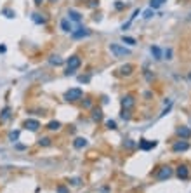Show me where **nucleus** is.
I'll use <instances>...</instances> for the list:
<instances>
[{
    "label": "nucleus",
    "mask_w": 191,
    "mask_h": 193,
    "mask_svg": "<svg viewBox=\"0 0 191 193\" xmlns=\"http://www.w3.org/2000/svg\"><path fill=\"white\" fill-rule=\"evenodd\" d=\"M80 64H82V59L78 56H71L66 63V75H71V73H75L77 70L80 68Z\"/></svg>",
    "instance_id": "f257e3e1"
},
{
    "label": "nucleus",
    "mask_w": 191,
    "mask_h": 193,
    "mask_svg": "<svg viewBox=\"0 0 191 193\" xmlns=\"http://www.w3.org/2000/svg\"><path fill=\"white\" fill-rule=\"evenodd\" d=\"M82 96H83L82 89L75 87V89H70V91H66V94H64V99H66V101H70V103H75V101H80V99H82Z\"/></svg>",
    "instance_id": "f03ea898"
},
{
    "label": "nucleus",
    "mask_w": 191,
    "mask_h": 193,
    "mask_svg": "<svg viewBox=\"0 0 191 193\" xmlns=\"http://www.w3.org/2000/svg\"><path fill=\"white\" fill-rule=\"evenodd\" d=\"M109 51H111V54L116 57H124V56H129V54H130V51L122 47L120 44H111V46H109Z\"/></svg>",
    "instance_id": "7ed1b4c3"
},
{
    "label": "nucleus",
    "mask_w": 191,
    "mask_h": 193,
    "mask_svg": "<svg viewBox=\"0 0 191 193\" xmlns=\"http://www.w3.org/2000/svg\"><path fill=\"white\" fill-rule=\"evenodd\" d=\"M172 174H174L172 167H170V165H163V167H160V169H158V172H157V179L163 181V179H169Z\"/></svg>",
    "instance_id": "20e7f679"
},
{
    "label": "nucleus",
    "mask_w": 191,
    "mask_h": 193,
    "mask_svg": "<svg viewBox=\"0 0 191 193\" xmlns=\"http://www.w3.org/2000/svg\"><path fill=\"white\" fill-rule=\"evenodd\" d=\"M134 105H135V98L132 94H127L122 98V108H124V110H132Z\"/></svg>",
    "instance_id": "39448f33"
},
{
    "label": "nucleus",
    "mask_w": 191,
    "mask_h": 193,
    "mask_svg": "<svg viewBox=\"0 0 191 193\" xmlns=\"http://www.w3.org/2000/svg\"><path fill=\"white\" fill-rule=\"evenodd\" d=\"M177 178L179 179H188L189 178V167H188L186 164H181V165L177 167Z\"/></svg>",
    "instance_id": "423d86ee"
},
{
    "label": "nucleus",
    "mask_w": 191,
    "mask_h": 193,
    "mask_svg": "<svg viewBox=\"0 0 191 193\" xmlns=\"http://www.w3.org/2000/svg\"><path fill=\"white\" fill-rule=\"evenodd\" d=\"M172 150H174V152H186V150H189V143L184 141V139H181V141H177V143L172 146Z\"/></svg>",
    "instance_id": "0eeeda50"
},
{
    "label": "nucleus",
    "mask_w": 191,
    "mask_h": 193,
    "mask_svg": "<svg viewBox=\"0 0 191 193\" xmlns=\"http://www.w3.org/2000/svg\"><path fill=\"white\" fill-rule=\"evenodd\" d=\"M24 127L35 132V131H38V127H40V122H38V120H33V118H28V120L24 122Z\"/></svg>",
    "instance_id": "6e6552de"
},
{
    "label": "nucleus",
    "mask_w": 191,
    "mask_h": 193,
    "mask_svg": "<svg viewBox=\"0 0 191 193\" xmlns=\"http://www.w3.org/2000/svg\"><path fill=\"white\" fill-rule=\"evenodd\" d=\"M87 35H90V30H87V28H78L77 31H71L73 38H82V37H87Z\"/></svg>",
    "instance_id": "1a4fd4ad"
},
{
    "label": "nucleus",
    "mask_w": 191,
    "mask_h": 193,
    "mask_svg": "<svg viewBox=\"0 0 191 193\" xmlns=\"http://www.w3.org/2000/svg\"><path fill=\"white\" fill-rule=\"evenodd\" d=\"M177 136L183 137V139H188V137H191V129L189 127H179L177 129Z\"/></svg>",
    "instance_id": "9d476101"
},
{
    "label": "nucleus",
    "mask_w": 191,
    "mask_h": 193,
    "mask_svg": "<svg viewBox=\"0 0 191 193\" xmlns=\"http://www.w3.org/2000/svg\"><path fill=\"white\" fill-rule=\"evenodd\" d=\"M157 146V141H148V139H142L141 143H139V148L141 150H151V148Z\"/></svg>",
    "instance_id": "9b49d317"
},
{
    "label": "nucleus",
    "mask_w": 191,
    "mask_h": 193,
    "mask_svg": "<svg viewBox=\"0 0 191 193\" xmlns=\"http://www.w3.org/2000/svg\"><path fill=\"white\" fill-rule=\"evenodd\" d=\"M73 146H75L77 150H82V148L87 146V139L85 137H77V139L73 141Z\"/></svg>",
    "instance_id": "f8f14e48"
},
{
    "label": "nucleus",
    "mask_w": 191,
    "mask_h": 193,
    "mask_svg": "<svg viewBox=\"0 0 191 193\" xmlns=\"http://www.w3.org/2000/svg\"><path fill=\"white\" fill-rule=\"evenodd\" d=\"M134 72V64H124L120 68V75H130Z\"/></svg>",
    "instance_id": "ddd939ff"
},
{
    "label": "nucleus",
    "mask_w": 191,
    "mask_h": 193,
    "mask_svg": "<svg viewBox=\"0 0 191 193\" xmlns=\"http://www.w3.org/2000/svg\"><path fill=\"white\" fill-rule=\"evenodd\" d=\"M11 118V108L9 106H5L4 110H2V115H0V122H5Z\"/></svg>",
    "instance_id": "4468645a"
},
{
    "label": "nucleus",
    "mask_w": 191,
    "mask_h": 193,
    "mask_svg": "<svg viewBox=\"0 0 191 193\" xmlns=\"http://www.w3.org/2000/svg\"><path fill=\"white\" fill-rule=\"evenodd\" d=\"M68 16H70V21H75V23H78L80 19H82L80 12H77V11H70V12H68Z\"/></svg>",
    "instance_id": "2eb2a0df"
},
{
    "label": "nucleus",
    "mask_w": 191,
    "mask_h": 193,
    "mask_svg": "<svg viewBox=\"0 0 191 193\" xmlns=\"http://www.w3.org/2000/svg\"><path fill=\"white\" fill-rule=\"evenodd\" d=\"M101 118H103V111H101V108H94V110H92V120L99 122Z\"/></svg>",
    "instance_id": "dca6fc26"
},
{
    "label": "nucleus",
    "mask_w": 191,
    "mask_h": 193,
    "mask_svg": "<svg viewBox=\"0 0 191 193\" xmlns=\"http://www.w3.org/2000/svg\"><path fill=\"white\" fill-rule=\"evenodd\" d=\"M151 54L155 56V59H162V51H160V47L151 46Z\"/></svg>",
    "instance_id": "f3484780"
},
{
    "label": "nucleus",
    "mask_w": 191,
    "mask_h": 193,
    "mask_svg": "<svg viewBox=\"0 0 191 193\" xmlns=\"http://www.w3.org/2000/svg\"><path fill=\"white\" fill-rule=\"evenodd\" d=\"M59 127H61V124L57 120L49 122V125H47V129H49V131H59Z\"/></svg>",
    "instance_id": "a211bd4d"
},
{
    "label": "nucleus",
    "mask_w": 191,
    "mask_h": 193,
    "mask_svg": "<svg viewBox=\"0 0 191 193\" xmlns=\"http://www.w3.org/2000/svg\"><path fill=\"white\" fill-rule=\"evenodd\" d=\"M61 28H63L64 31H71V23L68 19H63V21H61Z\"/></svg>",
    "instance_id": "6ab92c4d"
},
{
    "label": "nucleus",
    "mask_w": 191,
    "mask_h": 193,
    "mask_svg": "<svg viewBox=\"0 0 191 193\" xmlns=\"http://www.w3.org/2000/svg\"><path fill=\"white\" fill-rule=\"evenodd\" d=\"M163 2H167V0H151L150 5H151V9H158L162 4H163Z\"/></svg>",
    "instance_id": "aec40b11"
},
{
    "label": "nucleus",
    "mask_w": 191,
    "mask_h": 193,
    "mask_svg": "<svg viewBox=\"0 0 191 193\" xmlns=\"http://www.w3.org/2000/svg\"><path fill=\"white\" fill-rule=\"evenodd\" d=\"M122 40H124V44H129V46H135V38H132V37H124Z\"/></svg>",
    "instance_id": "412c9836"
},
{
    "label": "nucleus",
    "mask_w": 191,
    "mask_h": 193,
    "mask_svg": "<svg viewBox=\"0 0 191 193\" xmlns=\"http://www.w3.org/2000/svg\"><path fill=\"white\" fill-rule=\"evenodd\" d=\"M61 63H63V59H61L59 56H52V57H50V64H56V66H57V64H61Z\"/></svg>",
    "instance_id": "4be33fe9"
},
{
    "label": "nucleus",
    "mask_w": 191,
    "mask_h": 193,
    "mask_svg": "<svg viewBox=\"0 0 191 193\" xmlns=\"http://www.w3.org/2000/svg\"><path fill=\"white\" fill-rule=\"evenodd\" d=\"M38 143H40V146H49L50 139H49V137H42V139H38Z\"/></svg>",
    "instance_id": "5701e85b"
},
{
    "label": "nucleus",
    "mask_w": 191,
    "mask_h": 193,
    "mask_svg": "<svg viewBox=\"0 0 191 193\" xmlns=\"http://www.w3.org/2000/svg\"><path fill=\"white\" fill-rule=\"evenodd\" d=\"M33 21L35 23H45V18H40V14H33Z\"/></svg>",
    "instance_id": "b1692460"
},
{
    "label": "nucleus",
    "mask_w": 191,
    "mask_h": 193,
    "mask_svg": "<svg viewBox=\"0 0 191 193\" xmlns=\"http://www.w3.org/2000/svg\"><path fill=\"white\" fill-rule=\"evenodd\" d=\"M18 137H19V132H18V131H14V132L9 134V139H11L12 143H14V141H18Z\"/></svg>",
    "instance_id": "393cba45"
},
{
    "label": "nucleus",
    "mask_w": 191,
    "mask_h": 193,
    "mask_svg": "<svg viewBox=\"0 0 191 193\" xmlns=\"http://www.w3.org/2000/svg\"><path fill=\"white\" fill-rule=\"evenodd\" d=\"M106 127H108V129H111V131H113V129H116L115 120H108V122H106Z\"/></svg>",
    "instance_id": "a878e982"
},
{
    "label": "nucleus",
    "mask_w": 191,
    "mask_h": 193,
    "mask_svg": "<svg viewBox=\"0 0 191 193\" xmlns=\"http://www.w3.org/2000/svg\"><path fill=\"white\" fill-rule=\"evenodd\" d=\"M153 14H155V12H153V9H148V11L144 12V18H146V19H150V18H151V16H153Z\"/></svg>",
    "instance_id": "bb28decb"
},
{
    "label": "nucleus",
    "mask_w": 191,
    "mask_h": 193,
    "mask_svg": "<svg viewBox=\"0 0 191 193\" xmlns=\"http://www.w3.org/2000/svg\"><path fill=\"white\" fill-rule=\"evenodd\" d=\"M99 5V0H89V7H96Z\"/></svg>",
    "instance_id": "cd10ccee"
},
{
    "label": "nucleus",
    "mask_w": 191,
    "mask_h": 193,
    "mask_svg": "<svg viewBox=\"0 0 191 193\" xmlns=\"http://www.w3.org/2000/svg\"><path fill=\"white\" fill-rule=\"evenodd\" d=\"M129 111H130V110H124V111H122V118H127V120H129V118H130Z\"/></svg>",
    "instance_id": "c85d7f7f"
},
{
    "label": "nucleus",
    "mask_w": 191,
    "mask_h": 193,
    "mask_svg": "<svg viewBox=\"0 0 191 193\" xmlns=\"http://www.w3.org/2000/svg\"><path fill=\"white\" fill-rule=\"evenodd\" d=\"M4 14L7 16V18H14V12H12V11H9V9H5V11H4Z\"/></svg>",
    "instance_id": "c756f323"
},
{
    "label": "nucleus",
    "mask_w": 191,
    "mask_h": 193,
    "mask_svg": "<svg viewBox=\"0 0 191 193\" xmlns=\"http://www.w3.org/2000/svg\"><path fill=\"white\" fill-rule=\"evenodd\" d=\"M57 193H68V190L64 188V186H59V188H57Z\"/></svg>",
    "instance_id": "7c9ffc66"
},
{
    "label": "nucleus",
    "mask_w": 191,
    "mask_h": 193,
    "mask_svg": "<svg viewBox=\"0 0 191 193\" xmlns=\"http://www.w3.org/2000/svg\"><path fill=\"white\" fill-rule=\"evenodd\" d=\"M165 56H167V59H172V51H167V52H165Z\"/></svg>",
    "instance_id": "2f4dec72"
},
{
    "label": "nucleus",
    "mask_w": 191,
    "mask_h": 193,
    "mask_svg": "<svg viewBox=\"0 0 191 193\" xmlns=\"http://www.w3.org/2000/svg\"><path fill=\"white\" fill-rule=\"evenodd\" d=\"M71 183H73L75 186H78V185H80V179H78V178H75V179H71Z\"/></svg>",
    "instance_id": "473e14b6"
},
{
    "label": "nucleus",
    "mask_w": 191,
    "mask_h": 193,
    "mask_svg": "<svg viewBox=\"0 0 191 193\" xmlns=\"http://www.w3.org/2000/svg\"><path fill=\"white\" fill-rule=\"evenodd\" d=\"M90 105H92V103H90V99H87V101L83 103V106H85V108H90Z\"/></svg>",
    "instance_id": "72a5a7b5"
},
{
    "label": "nucleus",
    "mask_w": 191,
    "mask_h": 193,
    "mask_svg": "<svg viewBox=\"0 0 191 193\" xmlns=\"http://www.w3.org/2000/svg\"><path fill=\"white\" fill-rule=\"evenodd\" d=\"M80 82H89V77H80Z\"/></svg>",
    "instance_id": "f704fd0d"
},
{
    "label": "nucleus",
    "mask_w": 191,
    "mask_h": 193,
    "mask_svg": "<svg viewBox=\"0 0 191 193\" xmlns=\"http://www.w3.org/2000/svg\"><path fill=\"white\" fill-rule=\"evenodd\" d=\"M124 7H125V5L122 4V2H118V4H116V9H124Z\"/></svg>",
    "instance_id": "c9c22d12"
},
{
    "label": "nucleus",
    "mask_w": 191,
    "mask_h": 193,
    "mask_svg": "<svg viewBox=\"0 0 191 193\" xmlns=\"http://www.w3.org/2000/svg\"><path fill=\"white\" fill-rule=\"evenodd\" d=\"M35 4H37V5H42V4H44V0H35Z\"/></svg>",
    "instance_id": "e433bc0d"
},
{
    "label": "nucleus",
    "mask_w": 191,
    "mask_h": 193,
    "mask_svg": "<svg viewBox=\"0 0 191 193\" xmlns=\"http://www.w3.org/2000/svg\"><path fill=\"white\" fill-rule=\"evenodd\" d=\"M0 52H5V47L4 46H0Z\"/></svg>",
    "instance_id": "4c0bfd02"
},
{
    "label": "nucleus",
    "mask_w": 191,
    "mask_h": 193,
    "mask_svg": "<svg viewBox=\"0 0 191 193\" xmlns=\"http://www.w3.org/2000/svg\"><path fill=\"white\" fill-rule=\"evenodd\" d=\"M188 78H189V82H191V73H189V75H188Z\"/></svg>",
    "instance_id": "58836bf2"
}]
</instances>
